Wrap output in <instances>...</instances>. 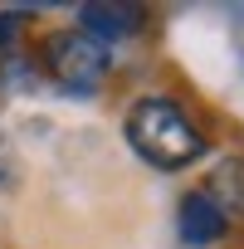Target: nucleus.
Wrapping results in <instances>:
<instances>
[{
    "mask_svg": "<svg viewBox=\"0 0 244 249\" xmlns=\"http://www.w3.org/2000/svg\"><path fill=\"white\" fill-rule=\"evenodd\" d=\"M132 152L161 171H181L195 157H205V132L186 117V107L176 98H142L132 103L127 122H122Z\"/></svg>",
    "mask_w": 244,
    "mask_h": 249,
    "instance_id": "nucleus-1",
    "label": "nucleus"
},
{
    "mask_svg": "<svg viewBox=\"0 0 244 249\" xmlns=\"http://www.w3.org/2000/svg\"><path fill=\"white\" fill-rule=\"evenodd\" d=\"M44 64H49V73L64 83V88H93L103 73H107V49L103 44H93L88 35H78V30H59V35H49V44H44Z\"/></svg>",
    "mask_w": 244,
    "mask_h": 249,
    "instance_id": "nucleus-2",
    "label": "nucleus"
},
{
    "mask_svg": "<svg viewBox=\"0 0 244 249\" xmlns=\"http://www.w3.org/2000/svg\"><path fill=\"white\" fill-rule=\"evenodd\" d=\"M147 25L142 5H83L78 10V35H88L93 44H117V39H132Z\"/></svg>",
    "mask_w": 244,
    "mask_h": 249,
    "instance_id": "nucleus-3",
    "label": "nucleus"
},
{
    "mask_svg": "<svg viewBox=\"0 0 244 249\" xmlns=\"http://www.w3.org/2000/svg\"><path fill=\"white\" fill-rule=\"evenodd\" d=\"M229 230V215L210 200V191H191L181 200V239L186 244H215Z\"/></svg>",
    "mask_w": 244,
    "mask_h": 249,
    "instance_id": "nucleus-4",
    "label": "nucleus"
},
{
    "mask_svg": "<svg viewBox=\"0 0 244 249\" xmlns=\"http://www.w3.org/2000/svg\"><path fill=\"white\" fill-rule=\"evenodd\" d=\"M210 200H215L225 215H244V157L215 166V176H210Z\"/></svg>",
    "mask_w": 244,
    "mask_h": 249,
    "instance_id": "nucleus-5",
    "label": "nucleus"
}]
</instances>
